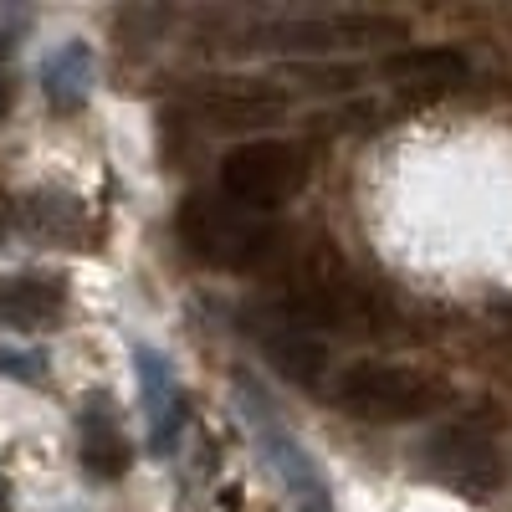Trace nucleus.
I'll list each match as a JSON object with an SVG mask.
<instances>
[{
	"label": "nucleus",
	"instance_id": "1",
	"mask_svg": "<svg viewBox=\"0 0 512 512\" xmlns=\"http://www.w3.org/2000/svg\"><path fill=\"white\" fill-rule=\"evenodd\" d=\"M180 241L190 246L195 262L221 272H256L277 256V226L272 216L231 205L226 195H190L180 205Z\"/></svg>",
	"mask_w": 512,
	"mask_h": 512
},
{
	"label": "nucleus",
	"instance_id": "2",
	"mask_svg": "<svg viewBox=\"0 0 512 512\" xmlns=\"http://www.w3.org/2000/svg\"><path fill=\"white\" fill-rule=\"evenodd\" d=\"M333 400L344 405L349 415L359 420H374V425H400V420H420L441 405V384L420 369H405V364H349L338 369L333 379Z\"/></svg>",
	"mask_w": 512,
	"mask_h": 512
},
{
	"label": "nucleus",
	"instance_id": "3",
	"mask_svg": "<svg viewBox=\"0 0 512 512\" xmlns=\"http://www.w3.org/2000/svg\"><path fill=\"white\" fill-rule=\"evenodd\" d=\"M308 185V159L287 139H246L221 159V195L241 210L272 216Z\"/></svg>",
	"mask_w": 512,
	"mask_h": 512
},
{
	"label": "nucleus",
	"instance_id": "4",
	"mask_svg": "<svg viewBox=\"0 0 512 512\" xmlns=\"http://www.w3.org/2000/svg\"><path fill=\"white\" fill-rule=\"evenodd\" d=\"M410 26L395 16H359V11H333V16H287L241 31V47H272V52H349L369 41H405Z\"/></svg>",
	"mask_w": 512,
	"mask_h": 512
},
{
	"label": "nucleus",
	"instance_id": "5",
	"mask_svg": "<svg viewBox=\"0 0 512 512\" xmlns=\"http://www.w3.org/2000/svg\"><path fill=\"white\" fill-rule=\"evenodd\" d=\"M425 466L466 497H487L492 487L507 482V451L482 425H446V431H436L425 441Z\"/></svg>",
	"mask_w": 512,
	"mask_h": 512
},
{
	"label": "nucleus",
	"instance_id": "6",
	"mask_svg": "<svg viewBox=\"0 0 512 512\" xmlns=\"http://www.w3.org/2000/svg\"><path fill=\"white\" fill-rule=\"evenodd\" d=\"M246 400H251V431H256V441L267 446V461L277 466V477L287 482V492H292V502H297V512H333V502H328V482L318 477V466H313V456L297 446L282 425L272 420V405L256 395V390H246Z\"/></svg>",
	"mask_w": 512,
	"mask_h": 512
},
{
	"label": "nucleus",
	"instance_id": "7",
	"mask_svg": "<svg viewBox=\"0 0 512 512\" xmlns=\"http://www.w3.org/2000/svg\"><path fill=\"white\" fill-rule=\"evenodd\" d=\"M139 384H144V405H149V436L164 456L180 441V425H185L180 379H175V369H169V359H159L154 349H139Z\"/></svg>",
	"mask_w": 512,
	"mask_h": 512
},
{
	"label": "nucleus",
	"instance_id": "8",
	"mask_svg": "<svg viewBox=\"0 0 512 512\" xmlns=\"http://www.w3.org/2000/svg\"><path fill=\"white\" fill-rule=\"evenodd\" d=\"M67 308L57 277H6L0 282V328H47Z\"/></svg>",
	"mask_w": 512,
	"mask_h": 512
},
{
	"label": "nucleus",
	"instance_id": "9",
	"mask_svg": "<svg viewBox=\"0 0 512 512\" xmlns=\"http://www.w3.org/2000/svg\"><path fill=\"white\" fill-rule=\"evenodd\" d=\"M262 349L267 359L277 364V374H287L292 384H313L318 369H323V338L303 333V328H287V323H272V333H262Z\"/></svg>",
	"mask_w": 512,
	"mask_h": 512
},
{
	"label": "nucleus",
	"instance_id": "10",
	"mask_svg": "<svg viewBox=\"0 0 512 512\" xmlns=\"http://www.w3.org/2000/svg\"><path fill=\"white\" fill-rule=\"evenodd\" d=\"M384 72L395 82H456V77L472 72V62L456 47H400V52L384 57Z\"/></svg>",
	"mask_w": 512,
	"mask_h": 512
},
{
	"label": "nucleus",
	"instance_id": "11",
	"mask_svg": "<svg viewBox=\"0 0 512 512\" xmlns=\"http://www.w3.org/2000/svg\"><path fill=\"white\" fill-rule=\"evenodd\" d=\"M21 226L47 241H77L88 216H82V205L72 195H31V200H21Z\"/></svg>",
	"mask_w": 512,
	"mask_h": 512
},
{
	"label": "nucleus",
	"instance_id": "12",
	"mask_svg": "<svg viewBox=\"0 0 512 512\" xmlns=\"http://www.w3.org/2000/svg\"><path fill=\"white\" fill-rule=\"evenodd\" d=\"M82 466H88L93 477H118L128 466L123 436L113 431V420L103 410H93L88 420H82Z\"/></svg>",
	"mask_w": 512,
	"mask_h": 512
},
{
	"label": "nucleus",
	"instance_id": "13",
	"mask_svg": "<svg viewBox=\"0 0 512 512\" xmlns=\"http://www.w3.org/2000/svg\"><path fill=\"white\" fill-rule=\"evenodd\" d=\"M88 52L82 47H62L47 67H41V82H47V98L57 108H77L82 98H88Z\"/></svg>",
	"mask_w": 512,
	"mask_h": 512
},
{
	"label": "nucleus",
	"instance_id": "14",
	"mask_svg": "<svg viewBox=\"0 0 512 512\" xmlns=\"http://www.w3.org/2000/svg\"><path fill=\"white\" fill-rule=\"evenodd\" d=\"M0 369H6V374H16V379H36V359H16V354H0Z\"/></svg>",
	"mask_w": 512,
	"mask_h": 512
},
{
	"label": "nucleus",
	"instance_id": "15",
	"mask_svg": "<svg viewBox=\"0 0 512 512\" xmlns=\"http://www.w3.org/2000/svg\"><path fill=\"white\" fill-rule=\"evenodd\" d=\"M6 108H11V88L0 82V118H6Z\"/></svg>",
	"mask_w": 512,
	"mask_h": 512
},
{
	"label": "nucleus",
	"instance_id": "16",
	"mask_svg": "<svg viewBox=\"0 0 512 512\" xmlns=\"http://www.w3.org/2000/svg\"><path fill=\"white\" fill-rule=\"evenodd\" d=\"M0 507H6V482H0Z\"/></svg>",
	"mask_w": 512,
	"mask_h": 512
}]
</instances>
